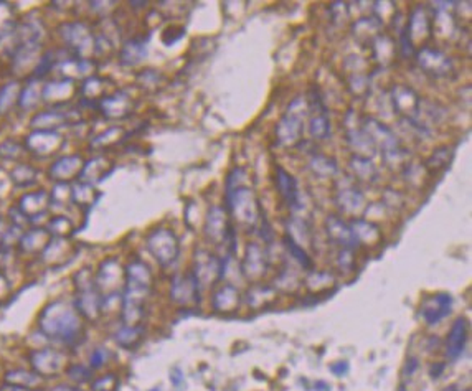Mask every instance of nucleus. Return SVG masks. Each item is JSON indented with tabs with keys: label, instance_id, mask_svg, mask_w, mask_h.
Segmentation results:
<instances>
[{
	"label": "nucleus",
	"instance_id": "f257e3e1",
	"mask_svg": "<svg viewBox=\"0 0 472 391\" xmlns=\"http://www.w3.org/2000/svg\"><path fill=\"white\" fill-rule=\"evenodd\" d=\"M45 330L52 335H60V337L67 339L71 337L73 334L78 330V322L75 319V315L71 314V311L64 309L62 317H58L55 314L52 319L45 320Z\"/></svg>",
	"mask_w": 472,
	"mask_h": 391
},
{
	"label": "nucleus",
	"instance_id": "1a4fd4ad",
	"mask_svg": "<svg viewBox=\"0 0 472 391\" xmlns=\"http://www.w3.org/2000/svg\"><path fill=\"white\" fill-rule=\"evenodd\" d=\"M7 391H36V390H27V388H20V386H13V385H8L6 386Z\"/></svg>",
	"mask_w": 472,
	"mask_h": 391
},
{
	"label": "nucleus",
	"instance_id": "39448f33",
	"mask_svg": "<svg viewBox=\"0 0 472 391\" xmlns=\"http://www.w3.org/2000/svg\"><path fill=\"white\" fill-rule=\"evenodd\" d=\"M7 383L13 386H20V388L35 390L36 386L41 383V376L34 374H25V371H12L6 376Z\"/></svg>",
	"mask_w": 472,
	"mask_h": 391
},
{
	"label": "nucleus",
	"instance_id": "0eeeda50",
	"mask_svg": "<svg viewBox=\"0 0 472 391\" xmlns=\"http://www.w3.org/2000/svg\"><path fill=\"white\" fill-rule=\"evenodd\" d=\"M288 245H289V250L293 251V255L298 257V261H300V263H303L304 266H311V263H309L307 255H305V253L300 250V248H298V245H294V243L291 240H288Z\"/></svg>",
	"mask_w": 472,
	"mask_h": 391
},
{
	"label": "nucleus",
	"instance_id": "7ed1b4c3",
	"mask_svg": "<svg viewBox=\"0 0 472 391\" xmlns=\"http://www.w3.org/2000/svg\"><path fill=\"white\" fill-rule=\"evenodd\" d=\"M466 319L459 317L452 325L450 337H447V357L451 360H456L457 357L461 355L462 350H464V343H466Z\"/></svg>",
	"mask_w": 472,
	"mask_h": 391
},
{
	"label": "nucleus",
	"instance_id": "6e6552de",
	"mask_svg": "<svg viewBox=\"0 0 472 391\" xmlns=\"http://www.w3.org/2000/svg\"><path fill=\"white\" fill-rule=\"evenodd\" d=\"M50 391H81V390H78V388H75V386H69V385H58Z\"/></svg>",
	"mask_w": 472,
	"mask_h": 391
},
{
	"label": "nucleus",
	"instance_id": "423d86ee",
	"mask_svg": "<svg viewBox=\"0 0 472 391\" xmlns=\"http://www.w3.org/2000/svg\"><path fill=\"white\" fill-rule=\"evenodd\" d=\"M279 178H277V185H279L281 195L288 200L289 205L296 204V197H298V192H296V182L293 177H289L284 170L279 169Z\"/></svg>",
	"mask_w": 472,
	"mask_h": 391
},
{
	"label": "nucleus",
	"instance_id": "f03ea898",
	"mask_svg": "<svg viewBox=\"0 0 472 391\" xmlns=\"http://www.w3.org/2000/svg\"><path fill=\"white\" fill-rule=\"evenodd\" d=\"M451 304L452 299L447 294H438V296H433L431 299H428L423 306V317L428 324H436L450 314L451 311Z\"/></svg>",
	"mask_w": 472,
	"mask_h": 391
},
{
	"label": "nucleus",
	"instance_id": "20e7f679",
	"mask_svg": "<svg viewBox=\"0 0 472 391\" xmlns=\"http://www.w3.org/2000/svg\"><path fill=\"white\" fill-rule=\"evenodd\" d=\"M34 367L39 370L40 375H52L57 374L60 368V357L57 353L45 350L40 352L39 355L34 358Z\"/></svg>",
	"mask_w": 472,
	"mask_h": 391
}]
</instances>
